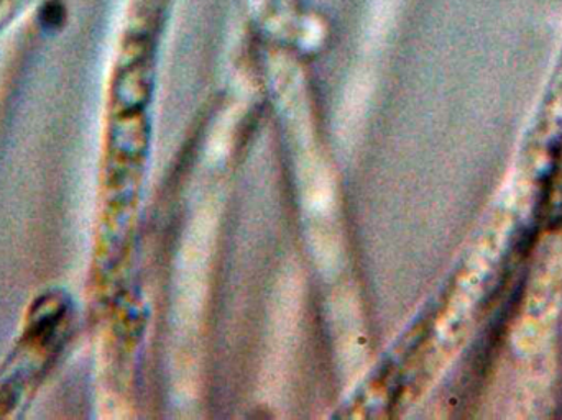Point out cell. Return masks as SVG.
Masks as SVG:
<instances>
[{"label":"cell","instance_id":"obj_1","mask_svg":"<svg viewBox=\"0 0 562 420\" xmlns=\"http://www.w3.org/2000/svg\"><path fill=\"white\" fill-rule=\"evenodd\" d=\"M71 330V304L65 294L48 293L30 310L22 340L0 372V416L19 408L59 355Z\"/></svg>","mask_w":562,"mask_h":420}]
</instances>
